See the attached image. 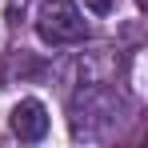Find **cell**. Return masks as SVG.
<instances>
[{
	"mask_svg": "<svg viewBox=\"0 0 148 148\" xmlns=\"http://www.w3.org/2000/svg\"><path fill=\"white\" fill-rule=\"evenodd\" d=\"M48 108L40 104L36 96H24L16 108H12V116H8V128H12V136L20 140V144H36V140H44L48 136Z\"/></svg>",
	"mask_w": 148,
	"mask_h": 148,
	"instance_id": "cell-2",
	"label": "cell"
},
{
	"mask_svg": "<svg viewBox=\"0 0 148 148\" xmlns=\"http://www.w3.org/2000/svg\"><path fill=\"white\" fill-rule=\"evenodd\" d=\"M36 36L44 44H52V48H60V44L84 40L88 24H84V16H80L76 4H68V0H44L36 8Z\"/></svg>",
	"mask_w": 148,
	"mask_h": 148,
	"instance_id": "cell-1",
	"label": "cell"
},
{
	"mask_svg": "<svg viewBox=\"0 0 148 148\" xmlns=\"http://www.w3.org/2000/svg\"><path fill=\"white\" fill-rule=\"evenodd\" d=\"M84 8L92 16H108V12H116V0H84Z\"/></svg>",
	"mask_w": 148,
	"mask_h": 148,
	"instance_id": "cell-3",
	"label": "cell"
}]
</instances>
